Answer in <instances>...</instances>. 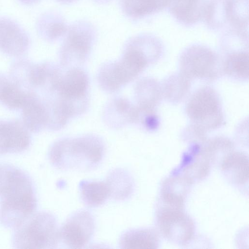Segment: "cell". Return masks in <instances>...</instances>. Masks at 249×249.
Listing matches in <instances>:
<instances>
[{"instance_id":"cell-24","label":"cell","mask_w":249,"mask_h":249,"mask_svg":"<svg viewBox=\"0 0 249 249\" xmlns=\"http://www.w3.org/2000/svg\"><path fill=\"white\" fill-rule=\"evenodd\" d=\"M79 188L82 201L89 207L101 206L110 197L109 190L105 180H82Z\"/></svg>"},{"instance_id":"cell-19","label":"cell","mask_w":249,"mask_h":249,"mask_svg":"<svg viewBox=\"0 0 249 249\" xmlns=\"http://www.w3.org/2000/svg\"><path fill=\"white\" fill-rule=\"evenodd\" d=\"M119 244L124 249H156L159 239L157 232L151 228L131 229L121 235Z\"/></svg>"},{"instance_id":"cell-28","label":"cell","mask_w":249,"mask_h":249,"mask_svg":"<svg viewBox=\"0 0 249 249\" xmlns=\"http://www.w3.org/2000/svg\"><path fill=\"white\" fill-rule=\"evenodd\" d=\"M95 2L99 4H107L111 1L112 0H92Z\"/></svg>"},{"instance_id":"cell-3","label":"cell","mask_w":249,"mask_h":249,"mask_svg":"<svg viewBox=\"0 0 249 249\" xmlns=\"http://www.w3.org/2000/svg\"><path fill=\"white\" fill-rule=\"evenodd\" d=\"M154 63L149 51L141 43L129 39L123 55L116 62L105 64L99 71L98 81L108 92H114L136 78Z\"/></svg>"},{"instance_id":"cell-17","label":"cell","mask_w":249,"mask_h":249,"mask_svg":"<svg viewBox=\"0 0 249 249\" xmlns=\"http://www.w3.org/2000/svg\"><path fill=\"white\" fill-rule=\"evenodd\" d=\"M221 170L231 182L242 185L249 179L248 157L242 152L232 151L221 162Z\"/></svg>"},{"instance_id":"cell-26","label":"cell","mask_w":249,"mask_h":249,"mask_svg":"<svg viewBox=\"0 0 249 249\" xmlns=\"http://www.w3.org/2000/svg\"><path fill=\"white\" fill-rule=\"evenodd\" d=\"M28 93L21 90L15 85L5 82L0 91V100L6 106L11 108H22Z\"/></svg>"},{"instance_id":"cell-6","label":"cell","mask_w":249,"mask_h":249,"mask_svg":"<svg viewBox=\"0 0 249 249\" xmlns=\"http://www.w3.org/2000/svg\"><path fill=\"white\" fill-rule=\"evenodd\" d=\"M249 0H207L204 15L210 30L248 33Z\"/></svg>"},{"instance_id":"cell-10","label":"cell","mask_w":249,"mask_h":249,"mask_svg":"<svg viewBox=\"0 0 249 249\" xmlns=\"http://www.w3.org/2000/svg\"><path fill=\"white\" fill-rule=\"evenodd\" d=\"M95 224L93 216L81 210L72 213L60 228V240L72 249L83 248L91 240Z\"/></svg>"},{"instance_id":"cell-7","label":"cell","mask_w":249,"mask_h":249,"mask_svg":"<svg viewBox=\"0 0 249 249\" xmlns=\"http://www.w3.org/2000/svg\"><path fill=\"white\" fill-rule=\"evenodd\" d=\"M180 72L190 79L214 81L223 73V60L214 51L201 44L186 48L179 58Z\"/></svg>"},{"instance_id":"cell-2","label":"cell","mask_w":249,"mask_h":249,"mask_svg":"<svg viewBox=\"0 0 249 249\" xmlns=\"http://www.w3.org/2000/svg\"><path fill=\"white\" fill-rule=\"evenodd\" d=\"M104 152L102 139L88 135L57 140L51 146L48 157L51 163L58 169L84 171L96 167Z\"/></svg>"},{"instance_id":"cell-27","label":"cell","mask_w":249,"mask_h":249,"mask_svg":"<svg viewBox=\"0 0 249 249\" xmlns=\"http://www.w3.org/2000/svg\"><path fill=\"white\" fill-rule=\"evenodd\" d=\"M20 3L24 4V5H31L33 4H35L40 0H17Z\"/></svg>"},{"instance_id":"cell-12","label":"cell","mask_w":249,"mask_h":249,"mask_svg":"<svg viewBox=\"0 0 249 249\" xmlns=\"http://www.w3.org/2000/svg\"><path fill=\"white\" fill-rule=\"evenodd\" d=\"M27 129L16 121H0V154L17 153L30 144Z\"/></svg>"},{"instance_id":"cell-18","label":"cell","mask_w":249,"mask_h":249,"mask_svg":"<svg viewBox=\"0 0 249 249\" xmlns=\"http://www.w3.org/2000/svg\"><path fill=\"white\" fill-rule=\"evenodd\" d=\"M22 108L23 120L27 129L36 132L48 127L49 117L46 107L34 95L28 93Z\"/></svg>"},{"instance_id":"cell-21","label":"cell","mask_w":249,"mask_h":249,"mask_svg":"<svg viewBox=\"0 0 249 249\" xmlns=\"http://www.w3.org/2000/svg\"><path fill=\"white\" fill-rule=\"evenodd\" d=\"M168 0H120L122 11L127 18L140 19L167 7Z\"/></svg>"},{"instance_id":"cell-16","label":"cell","mask_w":249,"mask_h":249,"mask_svg":"<svg viewBox=\"0 0 249 249\" xmlns=\"http://www.w3.org/2000/svg\"><path fill=\"white\" fill-rule=\"evenodd\" d=\"M192 181L186 177L168 178L163 183L160 197L165 207L182 210Z\"/></svg>"},{"instance_id":"cell-14","label":"cell","mask_w":249,"mask_h":249,"mask_svg":"<svg viewBox=\"0 0 249 249\" xmlns=\"http://www.w3.org/2000/svg\"><path fill=\"white\" fill-rule=\"evenodd\" d=\"M207 0H168L171 15L179 24L190 27L203 19Z\"/></svg>"},{"instance_id":"cell-29","label":"cell","mask_w":249,"mask_h":249,"mask_svg":"<svg viewBox=\"0 0 249 249\" xmlns=\"http://www.w3.org/2000/svg\"><path fill=\"white\" fill-rule=\"evenodd\" d=\"M57 1L65 4H68L72 3L76 0H56Z\"/></svg>"},{"instance_id":"cell-5","label":"cell","mask_w":249,"mask_h":249,"mask_svg":"<svg viewBox=\"0 0 249 249\" xmlns=\"http://www.w3.org/2000/svg\"><path fill=\"white\" fill-rule=\"evenodd\" d=\"M185 112L190 120L189 126L202 135L221 127L225 122L219 96L209 86L200 87L192 93Z\"/></svg>"},{"instance_id":"cell-20","label":"cell","mask_w":249,"mask_h":249,"mask_svg":"<svg viewBox=\"0 0 249 249\" xmlns=\"http://www.w3.org/2000/svg\"><path fill=\"white\" fill-rule=\"evenodd\" d=\"M68 27L63 17L54 11L42 14L36 23L38 35L44 39L49 41H55L65 36Z\"/></svg>"},{"instance_id":"cell-13","label":"cell","mask_w":249,"mask_h":249,"mask_svg":"<svg viewBox=\"0 0 249 249\" xmlns=\"http://www.w3.org/2000/svg\"><path fill=\"white\" fill-rule=\"evenodd\" d=\"M135 96L139 117L156 113L155 108L162 97L161 85L153 78H143L136 84Z\"/></svg>"},{"instance_id":"cell-22","label":"cell","mask_w":249,"mask_h":249,"mask_svg":"<svg viewBox=\"0 0 249 249\" xmlns=\"http://www.w3.org/2000/svg\"><path fill=\"white\" fill-rule=\"evenodd\" d=\"M110 192V197L124 200L132 195L134 191L133 178L126 170L122 168L112 170L105 180Z\"/></svg>"},{"instance_id":"cell-1","label":"cell","mask_w":249,"mask_h":249,"mask_svg":"<svg viewBox=\"0 0 249 249\" xmlns=\"http://www.w3.org/2000/svg\"><path fill=\"white\" fill-rule=\"evenodd\" d=\"M36 207L30 177L13 165L0 164V223L15 229L34 213Z\"/></svg>"},{"instance_id":"cell-11","label":"cell","mask_w":249,"mask_h":249,"mask_svg":"<svg viewBox=\"0 0 249 249\" xmlns=\"http://www.w3.org/2000/svg\"><path fill=\"white\" fill-rule=\"evenodd\" d=\"M26 31L15 20L0 18V50L12 56L23 54L29 45Z\"/></svg>"},{"instance_id":"cell-4","label":"cell","mask_w":249,"mask_h":249,"mask_svg":"<svg viewBox=\"0 0 249 249\" xmlns=\"http://www.w3.org/2000/svg\"><path fill=\"white\" fill-rule=\"evenodd\" d=\"M60 240V228L54 215L39 211L14 229L12 244L15 249H54Z\"/></svg>"},{"instance_id":"cell-8","label":"cell","mask_w":249,"mask_h":249,"mask_svg":"<svg viewBox=\"0 0 249 249\" xmlns=\"http://www.w3.org/2000/svg\"><path fill=\"white\" fill-rule=\"evenodd\" d=\"M97 37V31L91 23L78 20L68 27L60 51L62 65L79 64L86 60Z\"/></svg>"},{"instance_id":"cell-25","label":"cell","mask_w":249,"mask_h":249,"mask_svg":"<svg viewBox=\"0 0 249 249\" xmlns=\"http://www.w3.org/2000/svg\"><path fill=\"white\" fill-rule=\"evenodd\" d=\"M161 87L163 97L171 103H178L188 94L191 79L179 71L164 79Z\"/></svg>"},{"instance_id":"cell-15","label":"cell","mask_w":249,"mask_h":249,"mask_svg":"<svg viewBox=\"0 0 249 249\" xmlns=\"http://www.w3.org/2000/svg\"><path fill=\"white\" fill-rule=\"evenodd\" d=\"M107 124L114 128H120L127 124L137 123L138 113L136 106L127 99L115 98L107 106L104 110Z\"/></svg>"},{"instance_id":"cell-23","label":"cell","mask_w":249,"mask_h":249,"mask_svg":"<svg viewBox=\"0 0 249 249\" xmlns=\"http://www.w3.org/2000/svg\"><path fill=\"white\" fill-rule=\"evenodd\" d=\"M223 60V72L235 80L245 81L249 77L248 49H241L227 52Z\"/></svg>"},{"instance_id":"cell-9","label":"cell","mask_w":249,"mask_h":249,"mask_svg":"<svg viewBox=\"0 0 249 249\" xmlns=\"http://www.w3.org/2000/svg\"><path fill=\"white\" fill-rule=\"evenodd\" d=\"M157 222L161 233L170 241L184 245L193 238L194 222L182 210L164 207L158 215Z\"/></svg>"}]
</instances>
